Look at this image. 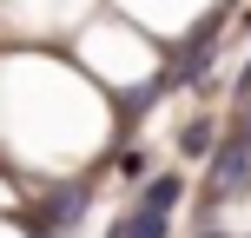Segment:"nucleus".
Here are the masks:
<instances>
[{"mask_svg": "<svg viewBox=\"0 0 251 238\" xmlns=\"http://www.w3.org/2000/svg\"><path fill=\"white\" fill-rule=\"evenodd\" d=\"M172 205H178V179H159V185L146 192V205L126 218V238H159V232H165V212H172Z\"/></svg>", "mask_w": 251, "mask_h": 238, "instance_id": "nucleus-1", "label": "nucleus"}, {"mask_svg": "<svg viewBox=\"0 0 251 238\" xmlns=\"http://www.w3.org/2000/svg\"><path fill=\"white\" fill-rule=\"evenodd\" d=\"M212 185L218 192H251V132L225 139V152H218V165H212Z\"/></svg>", "mask_w": 251, "mask_h": 238, "instance_id": "nucleus-2", "label": "nucleus"}]
</instances>
